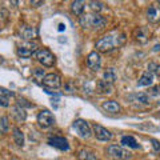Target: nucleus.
Returning <instances> with one entry per match:
<instances>
[{
    "instance_id": "nucleus-35",
    "label": "nucleus",
    "mask_w": 160,
    "mask_h": 160,
    "mask_svg": "<svg viewBox=\"0 0 160 160\" xmlns=\"http://www.w3.org/2000/svg\"><path fill=\"white\" fill-rule=\"evenodd\" d=\"M159 49H160V46H159V44H156L155 48H153V51H159Z\"/></svg>"
},
{
    "instance_id": "nucleus-21",
    "label": "nucleus",
    "mask_w": 160,
    "mask_h": 160,
    "mask_svg": "<svg viewBox=\"0 0 160 160\" xmlns=\"http://www.w3.org/2000/svg\"><path fill=\"white\" fill-rule=\"evenodd\" d=\"M84 2H82V0H76V2H72L71 4V11L72 13H75V16H82L83 12H84Z\"/></svg>"
},
{
    "instance_id": "nucleus-32",
    "label": "nucleus",
    "mask_w": 160,
    "mask_h": 160,
    "mask_svg": "<svg viewBox=\"0 0 160 160\" xmlns=\"http://www.w3.org/2000/svg\"><path fill=\"white\" fill-rule=\"evenodd\" d=\"M0 106H3V107H8V106H9V103H8V98H6V96H0Z\"/></svg>"
},
{
    "instance_id": "nucleus-25",
    "label": "nucleus",
    "mask_w": 160,
    "mask_h": 160,
    "mask_svg": "<svg viewBox=\"0 0 160 160\" xmlns=\"http://www.w3.org/2000/svg\"><path fill=\"white\" fill-rule=\"evenodd\" d=\"M9 128L8 123V116H2L0 118V133H6Z\"/></svg>"
},
{
    "instance_id": "nucleus-31",
    "label": "nucleus",
    "mask_w": 160,
    "mask_h": 160,
    "mask_svg": "<svg viewBox=\"0 0 160 160\" xmlns=\"http://www.w3.org/2000/svg\"><path fill=\"white\" fill-rule=\"evenodd\" d=\"M151 143H152V146L155 148V151H160V142L156 139H151Z\"/></svg>"
},
{
    "instance_id": "nucleus-33",
    "label": "nucleus",
    "mask_w": 160,
    "mask_h": 160,
    "mask_svg": "<svg viewBox=\"0 0 160 160\" xmlns=\"http://www.w3.org/2000/svg\"><path fill=\"white\" fill-rule=\"evenodd\" d=\"M71 84H72L71 82H67V83H66V86H64V88H66L68 92H73V91H75V88H72Z\"/></svg>"
},
{
    "instance_id": "nucleus-5",
    "label": "nucleus",
    "mask_w": 160,
    "mask_h": 160,
    "mask_svg": "<svg viewBox=\"0 0 160 160\" xmlns=\"http://www.w3.org/2000/svg\"><path fill=\"white\" fill-rule=\"evenodd\" d=\"M38 123H39V126L42 128L51 127L52 124L55 123V118H53L52 112H49L48 109H42V111L39 112V115H38Z\"/></svg>"
},
{
    "instance_id": "nucleus-22",
    "label": "nucleus",
    "mask_w": 160,
    "mask_h": 160,
    "mask_svg": "<svg viewBox=\"0 0 160 160\" xmlns=\"http://www.w3.org/2000/svg\"><path fill=\"white\" fill-rule=\"evenodd\" d=\"M120 142H122L123 146L129 147V148H140L139 143L136 142V139H135L133 136H123Z\"/></svg>"
},
{
    "instance_id": "nucleus-23",
    "label": "nucleus",
    "mask_w": 160,
    "mask_h": 160,
    "mask_svg": "<svg viewBox=\"0 0 160 160\" xmlns=\"http://www.w3.org/2000/svg\"><path fill=\"white\" fill-rule=\"evenodd\" d=\"M129 99H132V100H135V102H138V103H142V104H148L149 103L148 93H143V92L135 93V95H132V96H129Z\"/></svg>"
},
{
    "instance_id": "nucleus-7",
    "label": "nucleus",
    "mask_w": 160,
    "mask_h": 160,
    "mask_svg": "<svg viewBox=\"0 0 160 160\" xmlns=\"http://www.w3.org/2000/svg\"><path fill=\"white\" fill-rule=\"evenodd\" d=\"M73 128L78 131V133L82 138H89L91 135V127L84 119H78L73 122Z\"/></svg>"
},
{
    "instance_id": "nucleus-10",
    "label": "nucleus",
    "mask_w": 160,
    "mask_h": 160,
    "mask_svg": "<svg viewBox=\"0 0 160 160\" xmlns=\"http://www.w3.org/2000/svg\"><path fill=\"white\" fill-rule=\"evenodd\" d=\"M93 132H95L96 139L102 140V142H107V140H111V138H112V133L109 132L106 127L100 126V124H98V123L93 124Z\"/></svg>"
},
{
    "instance_id": "nucleus-11",
    "label": "nucleus",
    "mask_w": 160,
    "mask_h": 160,
    "mask_svg": "<svg viewBox=\"0 0 160 160\" xmlns=\"http://www.w3.org/2000/svg\"><path fill=\"white\" fill-rule=\"evenodd\" d=\"M36 52H38V49H36V44L35 43H28L26 46H22V47L18 48V55L20 58H24V59L31 58L32 55H35Z\"/></svg>"
},
{
    "instance_id": "nucleus-29",
    "label": "nucleus",
    "mask_w": 160,
    "mask_h": 160,
    "mask_svg": "<svg viewBox=\"0 0 160 160\" xmlns=\"http://www.w3.org/2000/svg\"><path fill=\"white\" fill-rule=\"evenodd\" d=\"M18 106H19V107H22V108H24V107H32V104H31V103H28L26 99L19 98V99H18Z\"/></svg>"
},
{
    "instance_id": "nucleus-34",
    "label": "nucleus",
    "mask_w": 160,
    "mask_h": 160,
    "mask_svg": "<svg viewBox=\"0 0 160 160\" xmlns=\"http://www.w3.org/2000/svg\"><path fill=\"white\" fill-rule=\"evenodd\" d=\"M29 4L33 6V7H39V6H42L43 4V2H29Z\"/></svg>"
},
{
    "instance_id": "nucleus-17",
    "label": "nucleus",
    "mask_w": 160,
    "mask_h": 160,
    "mask_svg": "<svg viewBox=\"0 0 160 160\" xmlns=\"http://www.w3.org/2000/svg\"><path fill=\"white\" fill-rule=\"evenodd\" d=\"M78 159L79 160H98L96 155L92 149H88V148H83L78 152Z\"/></svg>"
},
{
    "instance_id": "nucleus-24",
    "label": "nucleus",
    "mask_w": 160,
    "mask_h": 160,
    "mask_svg": "<svg viewBox=\"0 0 160 160\" xmlns=\"http://www.w3.org/2000/svg\"><path fill=\"white\" fill-rule=\"evenodd\" d=\"M103 80H106V82L109 83V84H112L115 80H116V73H115L113 68H108L107 71L104 72V79Z\"/></svg>"
},
{
    "instance_id": "nucleus-3",
    "label": "nucleus",
    "mask_w": 160,
    "mask_h": 160,
    "mask_svg": "<svg viewBox=\"0 0 160 160\" xmlns=\"http://www.w3.org/2000/svg\"><path fill=\"white\" fill-rule=\"evenodd\" d=\"M107 153L115 160H129L132 158V153L128 149H124L118 144H111L109 147H107Z\"/></svg>"
},
{
    "instance_id": "nucleus-26",
    "label": "nucleus",
    "mask_w": 160,
    "mask_h": 160,
    "mask_svg": "<svg viewBox=\"0 0 160 160\" xmlns=\"http://www.w3.org/2000/svg\"><path fill=\"white\" fill-rule=\"evenodd\" d=\"M89 8H91L93 12H100V11L103 9V3H102V2H95V0H92V2H89Z\"/></svg>"
},
{
    "instance_id": "nucleus-20",
    "label": "nucleus",
    "mask_w": 160,
    "mask_h": 160,
    "mask_svg": "<svg viewBox=\"0 0 160 160\" xmlns=\"http://www.w3.org/2000/svg\"><path fill=\"white\" fill-rule=\"evenodd\" d=\"M152 83H153V75L147 71L140 76L139 82H138V86L139 87H147V86H151Z\"/></svg>"
},
{
    "instance_id": "nucleus-19",
    "label": "nucleus",
    "mask_w": 160,
    "mask_h": 160,
    "mask_svg": "<svg viewBox=\"0 0 160 160\" xmlns=\"http://www.w3.org/2000/svg\"><path fill=\"white\" fill-rule=\"evenodd\" d=\"M103 109H106L107 112H111V113H116L120 111V106L118 102H115V100H107V102H104L102 104Z\"/></svg>"
},
{
    "instance_id": "nucleus-9",
    "label": "nucleus",
    "mask_w": 160,
    "mask_h": 160,
    "mask_svg": "<svg viewBox=\"0 0 160 160\" xmlns=\"http://www.w3.org/2000/svg\"><path fill=\"white\" fill-rule=\"evenodd\" d=\"M87 66H88L89 69H92V71H98V69H100V66H102V58H100V53L98 51H92V52L88 53Z\"/></svg>"
},
{
    "instance_id": "nucleus-30",
    "label": "nucleus",
    "mask_w": 160,
    "mask_h": 160,
    "mask_svg": "<svg viewBox=\"0 0 160 160\" xmlns=\"http://www.w3.org/2000/svg\"><path fill=\"white\" fill-rule=\"evenodd\" d=\"M159 93H160V86L152 87V88L148 91V96H158Z\"/></svg>"
},
{
    "instance_id": "nucleus-4",
    "label": "nucleus",
    "mask_w": 160,
    "mask_h": 160,
    "mask_svg": "<svg viewBox=\"0 0 160 160\" xmlns=\"http://www.w3.org/2000/svg\"><path fill=\"white\" fill-rule=\"evenodd\" d=\"M35 55H36V59L43 64V66L52 67L55 64V56L48 48H40V49H38V52Z\"/></svg>"
},
{
    "instance_id": "nucleus-27",
    "label": "nucleus",
    "mask_w": 160,
    "mask_h": 160,
    "mask_svg": "<svg viewBox=\"0 0 160 160\" xmlns=\"http://www.w3.org/2000/svg\"><path fill=\"white\" fill-rule=\"evenodd\" d=\"M148 72H151L152 75H160V66L156 63H149L148 64Z\"/></svg>"
},
{
    "instance_id": "nucleus-18",
    "label": "nucleus",
    "mask_w": 160,
    "mask_h": 160,
    "mask_svg": "<svg viewBox=\"0 0 160 160\" xmlns=\"http://www.w3.org/2000/svg\"><path fill=\"white\" fill-rule=\"evenodd\" d=\"M12 138H13V142L16 143L18 147L24 146V133L22 132V129H20L19 127L12 128Z\"/></svg>"
},
{
    "instance_id": "nucleus-14",
    "label": "nucleus",
    "mask_w": 160,
    "mask_h": 160,
    "mask_svg": "<svg viewBox=\"0 0 160 160\" xmlns=\"http://www.w3.org/2000/svg\"><path fill=\"white\" fill-rule=\"evenodd\" d=\"M36 35H38V31L33 27L22 26V28H20V36H22L24 40H32V39L36 38Z\"/></svg>"
},
{
    "instance_id": "nucleus-28",
    "label": "nucleus",
    "mask_w": 160,
    "mask_h": 160,
    "mask_svg": "<svg viewBox=\"0 0 160 160\" xmlns=\"http://www.w3.org/2000/svg\"><path fill=\"white\" fill-rule=\"evenodd\" d=\"M33 76L36 78L38 80H43L46 75H44V71H43V69H40V68H35V69H33Z\"/></svg>"
},
{
    "instance_id": "nucleus-13",
    "label": "nucleus",
    "mask_w": 160,
    "mask_h": 160,
    "mask_svg": "<svg viewBox=\"0 0 160 160\" xmlns=\"http://www.w3.org/2000/svg\"><path fill=\"white\" fill-rule=\"evenodd\" d=\"M11 116L16 120L18 123H22L26 120L27 118V112H26V109L22 108V107H19V106H13L11 108Z\"/></svg>"
},
{
    "instance_id": "nucleus-2",
    "label": "nucleus",
    "mask_w": 160,
    "mask_h": 160,
    "mask_svg": "<svg viewBox=\"0 0 160 160\" xmlns=\"http://www.w3.org/2000/svg\"><path fill=\"white\" fill-rule=\"evenodd\" d=\"M80 24L83 28H88V27H93L96 29L103 28L107 24V19L102 16L99 13L95 15H82L80 16Z\"/></svg>"
},
{
    "instance_id": "nucleus-1",
    "label": "nucleus",
    "mask_w": 160,
    "mask_h": 160,
    "mask_svg": "<svg viewBox=\"0 0 160 160\" xmlns=\"http://www.w3.org/2000/svg\"><path fill=\"white\" fill-rule=\"evenodd\" d=\"M124 43H126V35L122 32H113L100 38L96 42V49L100 52H109L122 47Z\"/></svg>"
},
{
    "instance_id": "nucleus-6",
    "label": "nucleus",
    "mask_w": 160,
    "mask_h": 160,
    "mask_svg": "<svg viewBox=\"0 0 160 160\" xmlns=\"http://www.w3.org/2000/svg\"><path fill=\"white\" fill-rule=\"evenodd\" d=\"M42 83H43V86L44 87H47V88H53V89H56L59 87H62V78L59 76L58 73H48L44 76V79L42 80Z\"/></svg>"
},
{
    "instance_id": "nucleus-15",
    "label": "nucleus",
    "mask_w": 160,
    "mask_h": 160,
    "mask_svg": "<svg viewBox=\"0 0 160 160\" xmlns=\"http://www.w3.org/2000/svg\"><path fill=\"white\" fill-rule=\"evenodd\" d=\"M135 38H136V40L139 43L142 44H146L148 42L149 39V31L147 27H139L136 31H135Z\"/></svg>"
},
{
    "instance_id": "nucleus-12",
    "label": "nucleus",
    "mask_w": 160,
    "mask_h": 160,
    "mask_svg": "<svg viewBox=\"0 0 160 160\" xmlns=\"http://www.w3.org/2000/svg\"><path fill=\"white\" fill-rule=\"evenodd\" d=\"M147 19L151 23H160V8L158 6H149L147 9Z\"/></svg>"
},
{
    "instance_id": "nucleus-16",
    "label": "nucleus",
    "mask_w": 160,
    "mask_h": 160,
    "mask_svg": "<svg viewBox=\"0 0 160 160\" xmlns=\"http://www.w3.org/2000/svg\"><path fill=\"white\" fill-rule=\"evenodd\" d=\"M96 92L102 95H107L112 92V86L109 83H107L106 80H99L96 83Z\"/></svg>"
},
{
    "instance_id": "nucleus-8",
    "label": "nucleus",
    "mask_w": 160,
    "mask_h": 160,
    "mask_svg": "<svg viewBox=\"0 0 160 160\" xmlns=\"http://www.w3.org/2000/svg\"><path fill=\"white\" fill-rule=\"evenodd\" d=\"M48 144L53 148L60 149V151H68L69 149V144L67 139L63 136H51L48 139Z\"/></svg>"
}]
</instances>
